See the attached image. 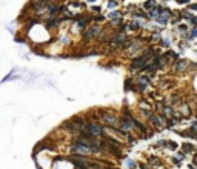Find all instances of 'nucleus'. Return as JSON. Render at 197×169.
I'll use <instances>...</instances> for the list:
<instances>
[{"mask_svg": "<svg viewBox=\"0 0 197 169\" xmlns=\"http://www.w3.org/2000/svg\"><path fill=\"white\" fill-rule=\"evenodd\" d=\"M102 34V25L100 23H91L90 26L82 32V37H83V42H90L92 38H99V36Z\"/></svg>", "mask_w": 197, "mask_h": 169, "instance_id": "nucleus-1", "label": "nucleus"}, {"mask_svg": "<svg viewBox=\"0 0 197 169\" xmlns=\"http://www.w3.org/2000/svg\"><path fill=\"white\" fill-rule=\"evenodd\" d=\"M99 117H100V120L102 122H105L109 128H119V125H120V120L116 117V115H112L111 112H105V111H100L99 112Z\"/></svg>", "mask_w": 197, "mask_h": 169, "instance_id": "nucleus-2", "label": "nucleus"}, {"mask_svg": "<svg viewBox=\"0 0 197 169\" xmlns=\"http://www.w3.org/2000/svg\"><path fill=\"white\" fill-rule=\"evenodd\" d=\"M148 118H149V122L154 123L156 126H165V125H166V120H165L163 117H160V115H153V114H151Z\"/></svg>", "mask_w": 197, "mask_h": 169, "instance_id": "nucleus-3", "label": "nucleus"}, {"mask_svg": "<svg viewBox=\"0 0 197 169\" xmlns=\"http://www.w3.org/2000/svg\"><path fill=\"white\" fill-rule=\"evenodd\" d=\"M108 19H109V20L122 19V12H120V11H111V12L108 14Z\"/></svg>", "mask_w": 197, "mask_h": 169, "instance_id": "nucleus-4", "label": "nucleus"}, {"mask_svg": "<svg viewBox=\"0 0 197 169\" xmlns=\"http://www.w3.org/2000/svg\"><path fill=\"white\" fill-rule=\"evenodd\" d=\"M163 115L166 118H171V117H174V111L171 108H163Z\"/></svg>", "mask_w": 197, "mask_h": 169, "instance_id": "nucleus-5", "label": "nucleus"}, {"mask_svg": "<svg viewBox=\"0 0 197 169\" xmlns=\"http://www.w3.org/2000/svg\"><path fill=\"white\" fill-rule=\"evenodd\" d=\"M182 148H183L185 152H193V151H196V148H194L193 145H189V143H183V145H182Z\"/></svg>", "mask_w": 197, "mask_h": 169, "instance_id": "nucleus-6", "label": "nucleus"}, {"mask_svg": "<svg viewBox=\"0 0 197 169\" xmlns=\"http://www.w3.org/2000/svg\"><path fill=\"white\" fill-rule=\"evenodd\" d=\"M140 28V23L137 22V20H132L131 23H129V29H132V31H137Z\"/></svg>", "mask_w": 197, "mask_h": 169, "instance_id": "nucleus-7", "label": "nucleus"}, {"mask_svg": "<svg viewBox=\"0 0 197 169\" xmlns=\"http://www.w3.org/2000/svg\"><path fill=\"white\" fill-rule=\"evenodd\" d=\"M149 163L151 165H156V166H160V160H159V157H149Z\"/></svg>", "mask_w": 197, "mask_h": 169, "instance_id": "nucleus-8", "label": "nucleus"}, {"mask_svg": "<svg viewBox=\"0 0 197 169\" xmlns=\"http://www.w3.org/2000/svg\"><path fill=\"white\" fill-rule=\"evenodd\" d=\"M60 43H62V45H70L71 40H70L68 36H63V37H60Z\"/></svg>", "mask_w": 197, "mask_h": 169, "instance_id": "nucleus-9", "label": "nucleus"}, {"mask_svg": "<svg viewBox=\"0 0 197 169\" xmlns=\"http://www.w3.org/2000/svg\"><path fill=\"white\" fill-rule=\"evenodd\" d=\"M126 166L129 169H136L137 168V165L134 163V160H126Z\"/></svg>", "mask_w": 197, "mask_h": 169, "instance_id": "nucleus-10", "label": "nucleus"}, {"mask_svg": "<svg viewBox=\"0 0 197 169\" xmlns=\"http://www.w3.org/2000/svg\"><path fill=\"white\" fill-rule=\"evenodd\" d=\"M91 11H92V12H96V14H100V12H102V8H100V6H97V5H94V6H91Z\"/></svg>", "mask_w": 197, "mask_h": 169, "instance_id": "nucleus-11", "label": "nucleus"}, {"mask_svg": "<svg viewBox=\"0 0 197 169\" xmlns=\"http://www.w3.org/2000/svg\"><path fill=\"white\" fill-rule=\"evenodd\" d=\"M116 6H117V2H116V0H109V2H108V8H109V9H111V8H116Z\"/></svg>", "mask_w": 197, "mask_h": 169, "instance_id": "nucleus-12", "label": "nucleus"}, {"mask_svg": "<svg viewBox=\"0 0 197 169\" xmlns=\"http://www.w3.org/2000/svg\"><path fill=\"white\" fill-rule=\"evenodd\" d=\"M136 16L137 17H146V12L145 11H136Z\"/></svg>", "mask_w": 197, "mask_h": 169, "instance_id": "nucleus-13", "label": "nucleus"}, {"mask_svg": "<svg viewBox=\"0 0 197 169\" xmlns=\"http://www.w3.org/2000/svg\"><path fill=\"white\" fill-rule=\"evenodd\" d=\"M173 163H174L176 166H180V165H182V162H180L179 157H177V158H173Z\"/></svg>", "mask_w": 197, "mask_h": 169, "instance_id": "nucleus-14", "label": "nucleus"}, {"mask_svg": "<svg viewBox=\"0 0 197 169\" xmlns=\"http://www.w3.org/2000/svg\"><path fill=\"white\" fill-rule=\"evenodd\" d=\"M139 168H140V169H151L148 165H146V163H140V165H139Z\"/></svg>", "mask_w": 197, "mask_h": 169, "instance_id": "nucleus-15", "label": "nucleus"}, {"mask_svg": "<svg viewBox=\"0 0 197 169\" xmlns=\"http://www.w3.org/2000/svg\"><path fill=\"white\" fill-rule=\"evenodd\" d=\"M153 6V0H148L146 3H145V8H151Z\"/></svg>", "mask_w": 197, "mask_h": 169, "instance_id": "nucleus-16", "label": "nucleus"}, {"mask_svg": "<svg viewBox=\"0 0 197 169\" xmlns=\"http://www.w3.org/2000/svg\"><path fill=\"white\" fill-rule=\"evenodd\" d=\"M193 162H194V165H196V166H197V154H196V155H194V158H193Z\"/></svg>", "mask_w": 197, "mask_h": 169, "instance_id": "nucleus-17", "label": "nucleus"}, {"mask_svg": "<svg viewBox=\"0 0 197 169\" xmlns=\"http://www.w3.org/2000/svg\"><path fill=\"white\" fill-rule=\"evenodd\" d=\"M86 2H90V3H94V2H96V0H86Z\"/></svg>", "mask_w": 197, "mask_h": 169, "instance_id": "nucleus-18", "label": "nucleus"}, {"mask_svg": "<svg viewBox=\"0 0 197 169\" xmlns=\"http://www.w3.org/2000/svg\"><path fill=\"white\" fill-rule=\"evenodd\" d=\"M189 169H196V168H194V166H189Z\"/></svg>", "mask_w": 197, "mask_h": 169, "instance_id": "nucleus-19", "label": "nucleus"}]
</instances>
